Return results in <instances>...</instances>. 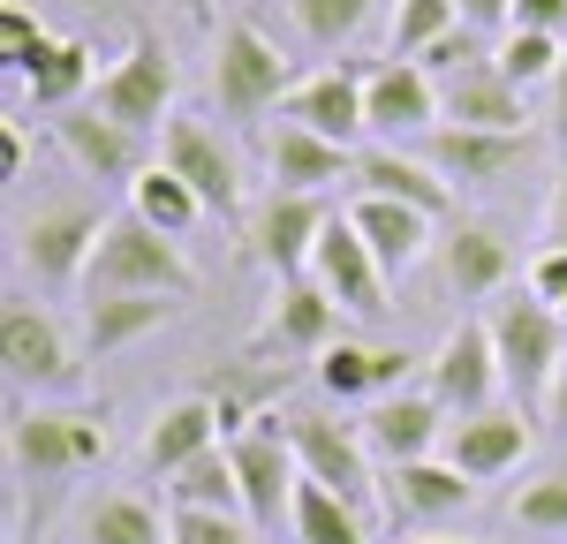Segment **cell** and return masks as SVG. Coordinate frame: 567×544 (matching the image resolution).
I'll use <instances>...</instances> for the list:
<instances>
[{
    "label": "cell",
    "mask_w": 567,
    "mask_h": 544,
    "mask_svg": "<svg viewBox=\"0 0 567 544\" xmlns=\"http://www.w3.org/2000/svg\"><path fill=\"white\" fill-rule=\"evenodd\" d=\"M197 287V272L182 265V250L159 234V227H144L136 212H114L106 234H99V250H91V272H84V303L99 295H189Z\"/></svg>",
    "instance_id": "obj_1"
},
{
    "label": "cell",
    "mask_w": 567,
    "mask_h": 544,
    "mask_svg": "<svg viewBox=\"0 0 567 544\" xmlns=\"http://www.w3.org/2000/svg\"><path fill=\"white\" fill-rule=\"evenodd\" d=\"M492 348H499V378H507V394H523V401H545L553 394V378H560L567 363V325L553 303H537L529 287H507L492 311Z\"/></svg>",
    "instance_id": "obj_2"
},
{
    "label": "cell",
    "mask_w": 567,
    "mask_h": 544,
    "mask_svg": "<svg viewBox=\"0 0 567 544\" xmlns=\"http://www.w3.org/2000/svg\"><path fill=\"white\" fill-rule=\"evenodd\" d=\"M296 84H303L296 61L265 39L258 23H227V31L213 39V98H219L227 122H258V114H272V106H288Z\"/></svg>",
    "instance_id": "obj_3"
},
{
    "label": "cell",
    "mask_w": 567,
    "mask_h": 544,
    "mask_svg": "<svg viewBox=\"0 0 567 544\" xmlns=\"http://www.w3.org/2000/svg\"><path fill=\"white\" fill-rule=\"evenodd\" d=\"M99 453H106V408L31 401L8 416V461H16V477H76Z\"/></svg>",
    "instance_id": "obj_4"
},
{
    "label": "cell",
    "mask_w": 567,
    "mask_h": 544,
    "mask_svg": "<svg viewBox=\"0 0 567 544\" xmlns=\"http://www.w3.org/2000/svg\"><path fill=\"white\" fill-rule=\"evenodd\" d=\"M227 461H235L250 530H280L296 514V492H303V461L288 447V416L280 408H258V423L243 439H227Z\"/></svg>",
    "instance_id": "obj_5"
},
{
    "label": "cell",
    "mask_w": 567,
    "mask_h": 544,
    "mask_svg": "<svg viewBox=\"0 0 567 544\" xmlns=\"http://www.w3.org/2000/svg\"><path fill=\"white\" fill-rule=\"evenodd\" d=\"M0 363H8V386L39 394V401L84 386V363H76V341L61 333V317L23 295H8V311H0Z\"/></svg>",
    "instance_id": "obj_6"
},
{
    "label": "cell",
    "mask_w": 567,
    "mask_h": 544,
    "mask_svg": "<svg viewBox=\"0 0 567 544\" xmlns=\"http://www.w3.org/2000/svg\"><path fill=\"white\" fill-rule=\"evenodd\" d=\"M91 114H106L114 129H130V136H159L175 122V61H167V45L152 39V31H136L130 53L99 76Z\"/></svg>",
    "instance_id": "obj_7"
},
{
    "label": "cell",
    "mask_w": 567,
    "mask_h": 544,
    "mask_svg": "<svg viewBox=\"0 0 567 544\" xmlns=\"http://www.w3.org/2000/svg\"><path fill=\"white\" fill-rule=\"evenodd\" d=\"M288 447H296V461H303L310 484H326L341 506H355V514L379 506V461H371V447H363V431L296 408V416H288Z\"/></svg>",
    "instance_id": "obj_8"
},
{
    "label": "cell",
    "mask_w": 567,
    "mask_h": 544,
    "mask_svg": "<svg viewBox=\"0 0 567 544\" xmlns=\"http://www.w3.org/2000/svg\"><path fill=\"white\" fill-rule=\"evenodd\" d=\"M333 227V205L326 197H296V189H265L258 205L243 212V242L250 258L272 265L280 280H310V258H318V234Z\"/></svg>",
    "instance_id": "obj_9"
},
{
    "label": "cell",
    "mask_w": 567,
    "mask_h": 544,
    "mask_svg": "<svg viewBox=\"0 0 567 544\" xmlns=\"http://www.w3.org/2000/svg\"><path fill=\"white\" fill-rule=\"evenodd\" d=\"M159 167L189 181L205 212H219V220L243 212V167H235V151L219 144V129L205 114H175V122L159 129Z\"/></svg>",
    "instance_id": "obj_10"
},
{
    "label": "cell",
    "mask_w": 567,
    "mask_h": 544,
    "mask_svg": "<svg viewBox=\"0 0 567 544\" xmlns=\"http://www.w3.org/2000/svg\"><path fill=\"white\" fill-rule=\"evenodd\" d=\"M424 370H432V386H424V394H432L439 408H454V416H484L492 394L507 386V378H499V348H492V325H484V317H462V325L432 348Z\"/></svg>",
    "instance_id": "obj_11"
},
{
    "label": "cell",
    "mask_w": 567,
    "mask_h": 544,
    "mask_svg": "<svg viewBox=\"0 0 567 544\" xmlns=\"http://www.w3.org/2000/svg\"><path fill=\"white\" fill-rule=\"evenodd\" d=\"M371 69H379V61H341V69L303 76V84L288 91L280 122H303L310 136H326V144L355 151V136H371V122H363V84H371Z\"/></svg>",
    "instance_id": "obj_12"
},
{
    "label": "cell",
    "mask_w": 567,
    "mask_h": 544,
    "mask_svg": "<svg viewBox=\"0 0 567 544\" xmlns=\"http://www.w3.org/2000/svg\"><path fill=\"white\" fill-rule=\"evenodd\" d=\"M470 499H477V484H470L454 461H409V469H386V477H379L386 522L393 530H424V537H439V522L470 514Z\"/></svg>",
    "instance_id": "obj_13"
},
{
    "label": "cell",
    "mask_w": 567,
    "mask_h": 544,
    "mask_svg": "<svg viewBox=\"0 0 567 544\" xmlns=\"http://www.w3.org/2000/svg\"><path fill=\"white\" fill-rule=\"evenodd\" d=\"M310 280L341 303L349 317H386V272H379V258H371V242L355 234L349 212H333V227L318 234V258H310Z\"/></svg>",
    "instance_id": "obj_14"
},
{
    "label": "cell",
    "mask_w": 567,
    "mask_h": 544,
    "mask_svg": "<svg viewBox=\"0 0 567 544\" xmlns=\"http://www.w3.org/2000/svg\"><path fill=\"white\" fill-rule=\"evenodd\" d=\"M355 189L363 197H386V205H409L424 220H446L454 212V181L439 175L424 151H401V144H363L355 151Z\"/></svg>",
    "instance_id": "obj_15"
},
{
    "label": "cell",
    "mask_w": 567,
    "mask_h": 544,
    "mask_svg": "<svg viewBox=\"0 0 567 544\" xmlns=\"http://www.w3.org/2000/svg\"><path fill=\"white\" fill-rule=\"evenodd\" d=\"M333 333H341V303L318 280H280L258 325V356H326Z\"/></svg>",
    "instance_id": "obj_16"
},
{
    "label": "cell",
    "mask_w": 567,
    "mask_h": 544,
    "mask_svg": "<svg viewBox=\"0 0 567 544\" xmlns=\"http://www.w3.org/2000/svg\"><path fill=\"white\" fill-rule=\"evenodd\" d=\"M363 122L379 144H401V136H432L439 129V84L416 69V61H379L371 84H363Z\"/></svg>",
    "instance_id": "obj_17"
},
{
    "label": "cell",
    "mask_w": 567,
    "mask_h": 544,
    "mask_svg": "<svg viewBox=\"0 0 567 544\" xmlns=\"http://www.w3.org/2000/svg\"><path fill=\"white\" fill-rule=\"evenodd\" d=\"M99 234H106V212H91V205H53V212H39V220L23 227V265L39 272L45 287H69V280L91 272Z\"/></svg>",
    "instance_id": "obj_18"
},
{
    "label": "cell",
    "mask_w": 567,
    "mask_h": 544,
    "mask_svg": "<svg viewBox=\"0 0 567 544\" xmlns=\"http://www.w3.org/2000/svg\"><path fill=\"white\" fill-rule=\"evenodd\" d=\"M213 447H227V416H219L213 394H182V401H167L159 416H152V431H144V469L152 477H182L189 461H205Z\"/></svg>",
    "instance_id": "obj_19"
},
{
    "label": "cell",
    "mask_w": 567,
    "mask_h": 544,
    "mask_svg": "<svg viewBox=\"0 0 567 544\" xmlns=\"http://www.w3.org/2000/svg\"><path fill=\"white\" fill-rule=\"evenodd\" d=\"M439 129H492V136H529L523 91L499 76V61H477L439 84Z\"/></svg>",
    "instance_id": "obj_20"
},
{
    "label": "cell",
    "mask_w": 567,
    "mask_h": 544,
    "mask_svg": "<svg viewBox=\"0 0 567 544\" xmlns=\"http://www.w3.org/2000/svg\"><path fill=\"white\" fill-rule=\"evenodd\" d=\"M446 408L432 394H393V401H371L363 416V447L371 461H386V469H409V461H439L446 447V423H439Z\"/></svg>",
    "instance_id": "obj_21"
},
{
    "label": "cell",
    "mask_w": 567,
    "mask_h": 544,
    "mask_svg": "<svg viewBox=\"0 0 567 544\" xmlns=\"http://www.w3.org/2000/svg\"><path fill=\"white\" fill-rule=\"evenodd\" d=\"M53 144L69 151V167L91 181H136L152 159H144V136L114 129L106 114H91V106H69V114H53Z\"/></svg>",
    "instance_id": "obj_22"
},
{
    "label": "cell",
    "mask_w": 567,
    "mask_h": 544,
    "mask_svg": "<svg viewBox=\"0 0 567 544\" xmlns=\"http://www.w3.org/2000/svg\"><path fill=\"white\" fill-rule=\"evenodd\" d=\"M523 453H529L523 408H484V416H462V423H446V447H439V461H454L470 484H484V477H507Z\"/></svg>",
    "instance_id": "obj_23"
},
{
    "label": "cell",
    "mask_w": 567,
    "mask_h": 544,
    "mask_svg": "<svg viewBox=\"0 0 567 544\" xmlns=\"http://www.w3.org/2000/svg\"><path fill=\"white\" fill-rule=\"evenodd\" d=\"M424 159H432V167L454 181V189H492V181H507V175H515V167L529 159V136L432 129V136H424Z\"/></svg>",
    "instance_id": "obj_24"
},
{
    "label": "cell",
    "mask_w": 567,
    "mask_h": 544,
    "mask_svg": "<svg viewBox=\"0 0 567 544\" xmlns=\"http://www.w3.org/2000/svg\"><path fill=\"white\" fill-rule=\"evenodd\" d=\"M265 167H272V189L318 197V189H333V181H355V151L310 136L303 122H280V129L265 136Z\"/></svg>",
    "instance_id": "obj_25"
},
{
    "label": "cell",
    "mask_w": 567,
    "mask_h": 544,
    "mask_svg": "<svg viewBox=\"0 0 567 544\" xmlns=\"http://www.w3.org/2000/svg\"><path fill=\"white\" fill-rule=\"evenodd\" d=\"M349 220H355V234L371 242V258H379L386 280H401V272L424 258V242H432V220L409 212V205H386V197H355Z\"/></svg>",
    "instance_id": "obj_26"
},
{
    "label": "cell",
    "mask_w": 567,
    "mask_h": 544,
    "mask_svg": "<svg viewBox=\"0 0 567 544\" xmlns=\"http://www.w3.org/2000/svg\"><path fill=\"white\" fill-rule=\"evenodd\" d=\"M507 272H515V258H507V242L492 227H454L446 234V287L462 303H499L507 295Z\"/></svg>",
    "instance_id": "obj_27"
},
{
    "label": "cell",
    "mask_w": 567,
    "mask_h": 544,
    "mask_svg": "<svg viewBox=\"0 0 567 544\" xmlns=\"http://www.w3.org/2000/svg\"><path fill=\"white\" fill-rule=\"evenodd\" d=\"M16 84H23V98H31V106H45V114L91 106V91H99V76H91V45L84 39H53L39 61L16 76Z\"/></svg>",
    "instance_id": "obj_28"
},
{
    "label": "cell",
    "mask_w": 567,
    "mask_h": 544,
    "mask_svg": "<svg viewBox=\"0 0 567 544\" xmlns=\"http://www.w3.org/2000/svg\"><path fill=\"white\" fill-rule=\"evenodd\" d=\"M167 311H175L167 295H99V303H84V348L91 356H122L130 341L159 333Z\"/></svg>",
    "instance_id": "obj_29"
},
{
    "label": "cell",
    "mask_w": 567,
    "mask_h": 544,
    "mask_svg": "<svg viewBox=\"0 0 567 544\" xmlns=\"http://www.w3.org/2000/svg\"><path fill=\"white\" fill-rule=\"evenodd\" d=\"M130 212H136L144 227H159L167 242H182L189 227L205 220V205H197V189H189L182 175H167L159 159H152V167H144V175L130 181Z\"/></svg>",
    "instance_id": "obj_30"
},
{
    "label": "cell",
    "mask_w": 567,
    "mask_h": 544,
    "mask_svg": "<svg viewBox=\"0 0 567 544\" xmlns=\"http://www.w3.org/2000/svg\"><path fill=\"white\" fill-rule=\"evenodd\" d=\"M462 31V8L454 0H393V23H386V61H424L439 39Z\"/></svg>",
    "instance_id": "obj_31"
},
{
    "label": "cell",
    "mask_w": 567,
    "mask_h": 544,
    "mask_svg": "<svg viewBox=\"0 0 567 544\" xmlns=\"http://www.w3.org/2000/svg\"><path fill=\"white\" fill-rule=\"evenodd\" d=\"M167 492H175V506H189V514H243V484H235L227 447H213L205 461H189L182 477H167ZM243 522H250V514H243Z\"/></svg>",
    "instance_id": "obj_32"
},
{
    "label": "cell",
    "mask_w": 567,
    "mask_h": 544,
    "mask_svg": "<svg viewBox=\"0 0 567 544\" xmlns=\"http://www.w3.org/2000/svg\"><path fill=\"white\" fill-rule=\"evenodd\" d=\"M371 15H379V0H288V23H296L310 45H326V53L355 45L371 31Z\"/></svg>",
    "instance_id": "obj_33"
},
{
    "label": "cell",
    "mask_w": 567,
    "mask_h": 544,
    "mask_svg": "<svg viewBox=\"0 0 567 544\" xmlns=\"http://www.w3.org/2000/svg\"><path fill=\"white\" fill-rule=\"evenodd\" d=\"M288 530H296L303 544H371L363 514H355V506H341V499L326 492V484H310V477H303V492H296V514H288Z\"/></svg>",
    "instance_id": "obj_34"
},
{
    "label": "cell",
    "mask_w": 567,
    "mask_h": 544,
    "mask_svg": "<svg viewBox=\"0 0 567 544\" xmlns=\"http://www.w3.org/2000/svg\"><path fill=\"white\" fill-rule=\"evenodd\" d=\"M84 544H175V530H167L144 499L114 492V499H99V506L84 514Z\"/></svg>",
    "instance_id": "obj_35"
},
{
    "label": "cell",
    "mask_w": 567,
    "mask_h": 544,
    "mask_svg": "<svg viewBox=\"0 0 567 544\" xmlns=\"http://www.w3.org/2000/svg\"><path fill=\"white\" fill-rule=\"evenodd\" d=\"M492 61H499V76H507L515 91H537V84L553 91V76H560V61H567V39H537V31H507Z\"/></svg>",
    "instance_id": "obj_36"
},
{
    "label": "cell",
    "mask_w": 567,
    "mask_h": 544,
    "mask_svg": "<svg viewBox=\"0 0 567 544\" xmlns=\"http://www.w3.org/2000/svg\"><path fill=\"white\" fill-rule=\"evenodd\" d=\"M507 514H515V530H523V537L567 544V469H545L537 484H523Z\"/></svg>",
    "instance_id": "obj_37"
},
{
    "label": "cell",
    "mask_w": 567,
    "mask_h": 544,
    "mask_svg": "<svg viewBox=\"0 0 567 544\" xmlns=\"http://www.w3.org/2000/svg\"><path fill=\"white\" fill-rule=\"evenodd\" d=\"M318 386H326L333 401H379V348L333 341V348L318 356Z\"/></svg>",
    "instance_id": "obj_38"
},
{
    "label": "cell",
    "mask_w": 567,
    "mask_h": 544,
    "mask_svg": "<svg viewBox=\"0 0 567 544\" xmlns=\"http://www.w3.org/2000/svg\"><path fill=\"white\" fill-rule=\"evenodd\" d=\"M45 45H53V31L31 15V0H8V8H0V69H8V76H23Z\"/></svg>",
    "instance_id": "obj_39"
},
{
    "label": "cell",
    "mask_w": 567,
    "mask_h": 544,
    "mask_svg": "<svg viewBox=\"0 0 567 544\" xmlns=\"http://www.w3.org/2000/svg\"><path fill=\"white\" fill-rule=\"evenodd\" d=\"M167 530H175V544H250L243 514H189V506H175Z\"/></svg>",
    "instance_id": "obj_40"
},
{
    "label": "cell",
    "mask_w": 567,
    "mask_h": 544,
    "mask_svg": "<svg viewBox=\"0 0 567 544\" xmlns=\"http://www.w3.org/2000/svg\"><path fill=\"white\" fill-rule=\"evenodd\" d=\"M477 61H492V53H484V39L470 31V23H462V31H454V39H439L432 53L416 61V69H424L432 84H446V76H462V69H477Z\"/></svg>",
    "instance_id": "obj_41"
},
{
    "label": "cell",
    "mask_w": 567,
    "mask_h": 544,
    "mask_svg": "<svg viewBox=\"0 0 567 544\" xmlns=\"http://www.w3.org/2000/svg\"><path fill=\"white\" fill-rule=\"evenodd\" d=\"M507 31H537V39H567V0H515Z\"/></svg>",
    "instance_id": "obj_42"
},
{
    "label": "cell",
    "mask_w": 567,
    "mask_h": 544,
    "mask_svg": "<svg viewBox=\"0 0 567 544\" xmlns=\"http://www.w3.org/2000/svg\"><path fill=\"white\" fill-rule=\"evenodd\" d=\"M529 295H537V303H553V311L567 303V250H545V258L529 265Z\"/></svg>",
    "instance_id": "obj_43"
},
{
    "label": "cell",
    "mask_w": 567,
    "mask_h": 544,
    "mask_svg": "<svg viewBox=\"0 0 567 544\" xmlns=\"http://www.w3.org/2000/svg\"><path fill=\"white\" fill-rule=\"evenodd\" d=\"M454 8H462L470 31H507L515 23V0H454Z\"/></svg>",
    "instance_id": "obj_44"
},
{
    "label": "cell",
    "mask_w": 567,
    "mask_h": 544,
    "mask_svg": "<svg viewBox=\"0 0 567 544\" xmlns=\"http://www.w3.org/2000/svg\"><path fill=\"white\" fill-rule=\"evenodd\" d=\"M409 363H416V356H401V348H379V401L409 394Z\"/></svg>",
    "instance_id": "obj_45"
},
{
    "label": "cell",
    "mask_w": 567,
    "mask_h": 544,
    "mask_svg": "<svg viewBox=\"0 0 567 544\" xmlns=\"http://www.w3.org/2000/svg\"><path fill=\"white\" fill-rule=\"evenodd\" d=\"M545 250H567V167L553 181V205H545Z\"/></svg>",
    "instance_id": "obj_46"
},
{
    "label": "cell",
    "mask_w": 567,
    "mask_h": 544,
    "mask_svg": "<svg viewBox=\"0 0 567 544\" xmlns=\"http://www.w3.org/2000/svg\"><path fill=\"white\" fill-rule=\"evenodd\" d=\"M553 136L567 144V61H560V76H553Z\"/></svg>",
    "instance_id": "obj_47"
},
{
    "label": "cell",
    "mask_w": 567,
    "mask_h": 544,
    "mask_svg": "<svg viewBox=\"0 0 567 544\" xmlns=\"http://www.w3.org/2000/svg\"><path fill=\"white\" fill-rule=\"evenodd\" d=\"M545 416L567 431V363H560V378H553V394H545Z\"/></svg>",
    "instance_id": "obj_48"
},
{
    "label": "cell",
    "mask_w": 567,
    "mask_h": 544,
    "mask_svg": "<svg viewBox=\"0 0 567 544\" xmlns=\"http://www.w3.org/2000/svg\"><path fill=\"white\" fill-rule=\"evenodd\" d=\"M182 8H189V15H197V23H213V0H182Z\"/></svg>",
    "instance_id": "obj_49"
},
{
    "label": "cell",
    "mask_w": 567,
    "mask_h": 544,
    "mask_svg": "<svg viewBox=\"0 0 567 544\" xmlns=\"http://www.w3.org/2000/svg\"><path fill=\"white\" fill-rule=\"evenodd\" d=\"M409 544H477V537H446V530H439V537H409Z\"/></svg>",
    "instance_id": "obj_50"
},
{
    "label": "cell",
    "mask_w": 567,
    "mask_h": 544,
    "mask_svg": "<svg viewBox=\"0 0 567 544\" xmlns=\"http://www.w3.org/2000/svg\"><path fill=\"white\" fill-rule=\"evenodd\" d=\"M560 325H567V303H560Z\"/></svg>",
    "instance_id": "obj_51"
}]
</instances>
